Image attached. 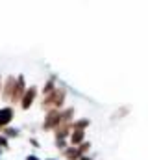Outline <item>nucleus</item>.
I'll list each match as a JSON object with an SVG mask.
<instances>
[{"label": "nucleus", "mask_w": 148, "mask_h": 160, "mask_svg": "<svg viewBox=\"0 0 148 160\" xmlns=\"http://www.w3.org/2000/svg\"><path fill=\"white\" fill-rule=\"evenodd\" d=\"M65 102H67V89L63 86H58L52 93L41 97L39 106H41L43 112H48V110H61V108H65Z\"/></svg>", "instance_id": "1"}, {"label": "nucleus", "mask_w": 148, "mask_h": 160, "mask_svg": "<svg viewBox=\"0 0 148 160\" xmlns=\"http://www.w3.org/2000/svg\"><path fill=\"white\" fill-rule=\"evenodd\" d=\"M61 123H63V108L61 110H48V112H44V119L41 123V130L54 132Z\"/></svg>", "instance_id": "2"}, {"label": "nucleus", "mask_w": 148, "mask_h": 160, "mask_svg": "<svg viewBox=\"0 0 148 160\" xmlns=\"http://www.w3.org/2000/svg\"><path fill=\"white\" fill-rule=\"evenodd\" d=\"M37 97H41V89L37 88V86H28V89H26V93L22 95V99H21V110H30L34 104H35V101H37Z\"/></svg>", "instance_id": "3"}, {"label": "nucleus", "mask_w": 148, "mask_h": 160, "mask_svg": "<svg viewBox=\"0 0 148 160\" xmlns=\"http://www.w3.org/2000/svg\"><path fill=\"white\" fill-rule=\"evenodd\" d=\"M26 89H28L26 77H24V75H17V84H15V89H13V95H11L9 104H11V106H19V104H21L22 95L26 93Z\"/></svg>", "instance_id": "4"}, {"label": "nucleus", "mask_w": 148, "mask_h": 160, "mask_svg": "<svg viewBox=\"0 0 148 160\" xmlns=\"http://www.w3.org/2000/svg\"><path fill=\"white\" fill-rule=\"evenodd\" d=\"M15 84H17V77H15V75H9V77L4 78V88H2V95H0V99L6 101L7 104H9V101H11V95H13Z\"/></svg>", "instance_id": "5"}, {"label": "nucleus", "mask_w": 148, "mask_h": 160, "mask_svg": "<svg viewBox=\"0 0 148 160\" xmlns=\"http://www.w3.org/2000/svg\"><path fill=\"white\" fill-rule=\"evenodd\" d=\"M13 119H15V106H11V104L2 106L0 108V128L4 130L6 127H9Z\"/></svg>", "instance_id": "6"}, {"label": "nucleus", "mask_w": 148, "mask_h": 160, "mask_svg": "<svg viewBox=\"0 0 148 160\" xmlns=\"http://www.w3.org/2000/svg\"><path fill=\"white\" fill-rule=\"evenodd\" d=\"M71 132H72V123H61L52 134H54V140H69Z\"/></svg>", "instance_id": "7"}, {"label": "nucleus", "mask_w": 148, "mask_h": 160, "mask_svg": "<svg viewBox=\"0 0 148 160\" xmlns=\"http://www.w3.org/2000/svg\"><path fill=\"white\" fill-rule=\"evenodd\" d=\"M87 140V130H78V128H72V132H71V136H69V143L74 145V147H78L80 143H83Z\"/></svg>", "instance_id": "8"}, {"label": "nucleus", "mask_w": 148, "mask_h": 160, "mask_svg": "<svg viewBox=\"0 0 148 160\" xmlns=\"http://www.w3.org/2000/svg\"><path fill=\"white\" fill-rule=\"evenodd\" d=\"M59 84H58V77L56 75H52V77H48V78L44 80V84H43V88H41V97H44V95H48V93H52L56 88H58Z\"/></svg>", "instance_id": "9"}, {"label": "nucleus", "mask_w": 148, "mask_h": 160, "mask_svg": "<svg viewBox=\"0 0 148 160\" xmlns=\"http://www.w3.org/2000/svg\"><path fill=\"white\" fill-rule=\"evenodd\" d=\"M61 155H63V158L65 160H80L83 155L80 153V149L78 147H74V145H69L65 151H61Z\"/></svg>", "instance_id": "10"}, {"label": "nucleus", "mask_w": 148, "mask_h": 160, "mask_svg": "<svg viewBox=\"0 0 148 160\" xmlns=\"http://www.w3.org/2000/svg\"><path fill=\"white\" fill-rule=\"evenodd\" d=\"M89 127H91L89 118H78V119L72 121V128H78V130H87Z\"/></svg>", "instance_id": "11"}, {"label": "nucleus", "mask_w": 148, "mask_h": 160, "mask_svg": "<svg viewBox=\"0 0 148 160\" xmlns=\"http://www.w3.org/2000/svg\"><path fill=\"white\" fill-rule=\"evenodd\" d=\"M2 134H4L6 138H9V140H13V138H19V136H21V130L9 125V127H6V128L2 130Z\"/></svg>", "instance_id": "12"}, {"label": "nucleus", "mask_w": 148, "mask_h": 160, "mask_svg": "<svg viewBox=\"0 0 148 160\" xmlns=\"http://www.w3.org/2000/svg\"><path fill=\"white\" fill-rule=\"evenodd\" d=\"M78 149H80V153H81V155H89V153H91V149H93V145H91V142H89V140H85L83 143H80V145H78Z\"/></svg>", "instance_id": "13"}, {"label": "nucleus", "mask_w": 148, "mask_h": 160, "mask_svg": "<svg viewBox=\"0 0 148 160\" xmlns=\"http://www.w3.org/2000/svg\"><path fill=\"white\" fill-rule=\"evenodd\" d=\"M54 145H56V149H59V151H65L71 143H69V140H54Z\"/></svg>", "instance_id": "14"}, {"label": "nucleus", "mask_w": 148, "mask_h": 160, "mask_svg": "<svg viewBox=\"0 0 148 160\" xmlns=\"http://www.w3.org/2000/svg\"><path fill=\"white\" fill-rule=\"evenodd\" d=\"M0 147H2L4 151H7V149H9V138H6L4 134H0Z\"/></svg>", "instance_id": "15"}, {"label": "nucleus", "mask_w": 148, "mask_h": 160, "mask_svg": "<svg viewBox=\"0 0 148 160\" xmlns=\"http://www.w3.org/2000/svg\"><path fill=\"white\" fill-rule=\"evenodd\" d=\"M28 142H30V145H32V147H35V149H39V147H41V143L37 142V138H30Z\"/></svg>", "instance_id": "16"}, {"label": "nucleus", "mask_w": 148, "mask_h": 160, "mask_svg": "<svg viewBox=\"0 0 148 160\" xmlns=\"http://www.w3.org/2000/svg\"><path fill=\"white\" fill-rule=\"evenodd\" d=\"M26 160H41V158H39L37 155H28V157H26Z\"/></svg>", "instance_id": "17"}, {"label": "nucleus", "mask_w": 148, "mask_h": 160, "mask_svg": "<svg viewBox=\"0 0 148 160\" xmlns=\"http://www.w3.org/2000/svg\"><path fill=\"white\" fill-rule=\"evenodd\" d=\"M80 160H95V158H93L91 155H83V157H81V158H80Z\"/></svg>", "instance_id": "18"}, {"label": "nucleus", "mask_w": 148, "mask_h": 160, "mask_svg": "<svg viewBox=\"0 0 148 160\" xmlns=\"http://www.w3.org/2000/svg\"><path fill=\"white\" fill-rule=\"evenodd\" d=\"M2 88H4V78H2V75H0V95H2Z\"/></svg>", "instance_id": "19"}, {"label": "nucleus", "mask_w": 148, "mask_h": 160, "mask_svg": "<svg viewBox=\"0 0 148 160\" xmlns=\"http://www.w3.org/2000/svg\"><path fill=\"white\" fill-rule=\"evenodd\" d=\"M46 160H56V158H46Z\"/></svg>", "instance_id": "20"}, {"label": "nucleus", "mask_w": 148, "mask_h": 160, "mask_svg": "<svg viewBox=\"0 0 148 160\" xmlns=\"http://www.w3.org/2000/svg\"><path fill=\"white\" fill-rule=\"evenodd\" d=\"M0 134H2V128H0Z\"/></svg>", "instance_id": "21"}]
</instances>
